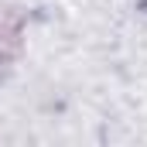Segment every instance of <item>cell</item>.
I'll list each match as a JSON object with an SVG mask.
<instances>
[{
  "instance_id": "6da1fadb",
  "label": "cell",
  "mask_w": 147,
  "mask_h": 147,
  "mask_svg": "<svg viewBox=\"0 0 147 147\" xmlns=\"http://www.w3.org/2000/svg\"><path fill=\"white\" fill-rule=\"evenodd\" d=\"M24 48V14L17 7L0 10V72L14 65V58Z\"/></svg>"
}]
</instances>
